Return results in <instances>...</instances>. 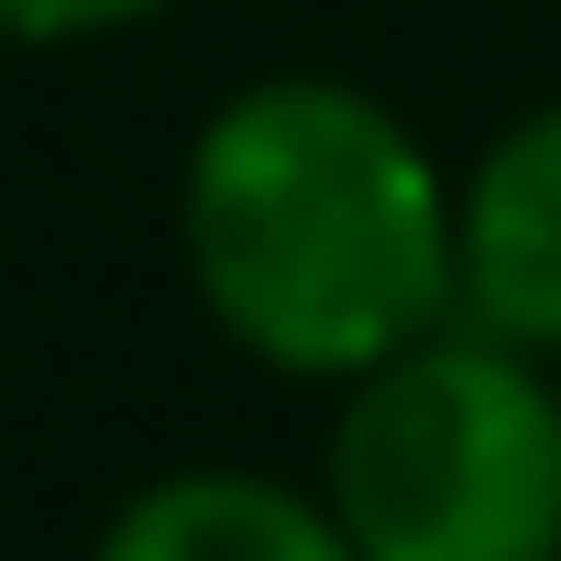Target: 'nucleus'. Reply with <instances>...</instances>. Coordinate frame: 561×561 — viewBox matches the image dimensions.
<instances>
[{"mask_svg":"<svg viewBox=\"0 0 561 561\" xmlns=\"http://www.w3.org/2000/svg\"><path fill=\"white\" fill-rule=\"evenodd\" d=\"M176 253L264 375L353 386L451 331V165L353 78H253L187 144Z\"/></svg>","mask_w":561,"mask_h":561,"instance_id":"nucleus-1","label":"nucleus"},{"mask_svg":"<svg viewBox=\"0 0 561 561\" xmlns=\"http://www.w3.org/2000/svg\"><path fill=\"white\" fill-rule=\"evenodd\" d=\"M320 506L364 561H561V386L539 353L430 331L342 386Z\"/></svg>","mask_w":561,"mask_h":561,"instance_id":"nucleus-2","label":"nucleus"},{"mask_svg":"<svg viewBox=\"0 0 561 561\" xmlns=\"http://www.w3.org/2000/svg\"><path fill=\"white\" fill-rule=\"evenodd\" d=\"M451 320L539 364L561 353V100L517 111L451 176Z\"/></svg>","mask_w":561,"mask_h":561,"instance_id":"nucleus-3","label":"nucleus"},{"mask_svg":"<svg viewBox=\"0 0 561 561\" xmlns=\"http://www.w3.org/2000/svg\"><path fill=\"white\" fill-rule=\"evenodd\" d=\"M89 561H364L342 539V517L275 473H165L144 484Z\"/></svg>","mask_w":561,"mask_h":561,"instance_id":"nucleus-4","label":"nucleus"},{"mask_svg":"<svg viewBox=\"0 0 561 561\" xmlns=\"http://www.w3.org/2000/svg\"><path fill=\"white\" fill-rule=\"evenodd\" d=\"M165 0H0V34L12 45H89V34H122V23H154Z\"/></svg>","mask_w":561,"mask_h":561,"instance_id":"nucleus-5","label":"nucleus"}]
</instances>
